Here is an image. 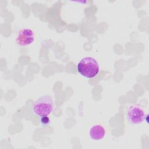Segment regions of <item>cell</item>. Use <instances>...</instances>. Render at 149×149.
Returning a JSON list of instances; mask_svg holds the SVG:
<instances>
[{
	"label": "cell",
	"mask_w": 149,
	"mask_h": 149,
	"mask_svg": "<svg viewBox=\"0 0 149 149\" xmlns=\"http://www.w3.org/2000/svg\"><path fill=\"white\" fill-rule=\"evenodd\" d=\"M78 73L87 79L95 77L100 70V66L95 59L91 56L82 58L77 65Z\"/></svg>",
	"instance_id": "obj_1"
},
{
	"label": "cell",
	"mask_w": 149,
	"mask_h": 149,
	"mask_svg": "<svg viewBox=\"0 0 149 149\" xmlns=\"http://www.w3.org/2000/svg\"><path fill=\"white\" fill-rule=\"evenodd\" d=\"M54 101L50 95H43L37 99L33 104V112L39 116H48L52 112Z\"/></svg>",
	"instance_id": "obj_2"
},
{
	"label": "cell",
	"mask_w": 149,
	"mask_h": 149,
	"mask_svg": "<svg viewBox=\"0 0 149 149\" xmlns=\"http://www.w3.org/2000/svg\"><path fill=\"white\" fill-rule=\"evenodd\" d=\"M146 115L143 108L139 104L130 106L126 112V118L129 122L132 124H140L144 121Z\"/></svg>",
	"instance_id": "obj_3"
},
{
	"label": "cell",
	"mask_w": 149,
	"mask_h": 149,
	"mask_svg": "<svg viewBox=\"0 0 149 149\" xmlns=\"http://www.w3.org/2000/svg\"><path fill=\"white\" fill-rule=\"evenodd\" d=\"M35 39L34 31L30 28H24L18 32L16 37V42L20 46L26 47L31 45L34 42Z\"/></svg>",
	"instance_id": "obj_4"
},
{
	"label": "cell",
	"mask_w": 149,
	"mask_h": 149,
	"mask_svg": "<svg viewBox=\"0 0 149 149\" xmlns=\"http://www.w3.org/2000/svg\"><path fill=\"white\" fill-rule=\"evenodd\" d=\"M106 127L100 123H96L92 125L88 130L89 138L94 141H100L102 140L106 136Z\"/></svg>",
	"instance_id": "obj_5"
},
{
	"label": "cell",
	"mask_w": 149,
	"mask_h": 149,
	"mask_svg": "<svg viewBox=\"0 0 149 149\" xmlns=\"http://www.w3.org/2000/svg\"><path fill=\"white\" fill-rule=\"evenodd\" d=\"M50 119L48 116H41L40 118V123L42 126H48L50 124Z\"/></svg>",
	"instance_id": "obj_6"
}]
</instances>
